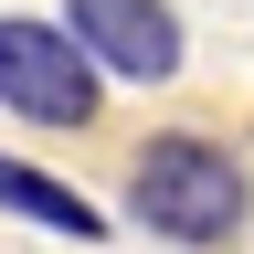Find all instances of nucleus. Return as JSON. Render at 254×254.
<instances>
[{
	"label": "nucleus",
	"mask_w": 254,
	"mask_h": 254,
	"mask_svg": "<svg viewBox=\"0 0 254 254\" xmlns=\"http://www.w3.org/2000/svg\"><path fill=\"white\" fill-rule=\"evenodd\" d=\"M0 212L32 222V233H64V244H106V212H95L74 180L32 170V159H0Z\"/></svg>",
	"instance_id": "nucleus-4"
},
{
	"label": "nucleus",
	"mask_w": 254,
	"mask_h": 254,
	"mask_svg": "<svg viewBox=\"0 0 254 254\" xmlns=\"http://www.w3.org/2000/svg\"><path fill=\"white\" fill-rule=\"evenodd\" d=\"M127 222L159 233V244H180V254H212V244H233L254 222V180H244V159L222 138L159 127V138H138V159H127Z\"/></svg>",
	"instance_id": "nucleus-1"
},
{
	"label": "nucleus",
	"mask_w": 254,
	"mask_h": 254,
	"mask_svg": "<svg viewBox=\"0 0 254 254\" xmlns=\"http://www.w3.org/2000/svg\"><path fill=\"white\" fill-rule=\"evenodd\" d=\"M64 21H74V43L106 64V85H170L190 64V32L170 0H64Z\"/></svg>",
	"instance_id": "nucleus-3"
},
{
	"label": "nucleus",
	"mask_w": 254,
	"mask_h": 254,
	"mask_svg": "<svg viewBox=\"0 0 254 254\" xmlns=\"http://www.w3.org/2000/svg\"><path fill=\"white\" fill-rule=\"evenodd\" d=\"M0 106L21 127H95L106 106V64L74 43V21L0 11Z\"/></svg>",
	"instance_id": "nucleus-2"
}]
</instances>
